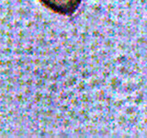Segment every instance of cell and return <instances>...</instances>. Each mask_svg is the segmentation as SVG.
<instances>
[{"label": "cell", "mask_w": 147, "mask_h": 138, "mask_svg": "<svg viewBox=\"0 0 147 138\" xmlns=\"http://www.w3.org/2000/svg\"><path fill=\"white\" fill-rule=\"evenodd\" d=\"M45 7L60 15L71 16L79 7L82 0H39Z\"/></svg>", "instance_id": "1"}]
</instances>
